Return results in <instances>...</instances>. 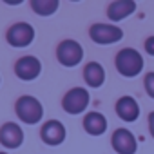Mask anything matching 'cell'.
<instances>
[{"label":"cell","mask_w":154,"mask_h":154,"mask_svg":"<svg viewBox=\"0 0 154 154\" xmlns=\"http://www.w3.org/2000/svg\"><path fill=\"white\" fill-rule=\"evenodd\" d=\"M6 40L13 47H27L35 40V27L27 22H17L8 29Z\"/></svg>","instance_id":"5b68a950"},{"label":"cell","mask_w":154,"mask_h":154,"mask_svg":"<svg viewBox=\"0 0 154 154\" xmlns=\"http://www.w3.org/2000/svg\"><path fill=\"white\" fill-rule=\"evenodd\" d=\"M31 8H33V11L36 15L49 17V15H53L58 9V2H56V0H33Z\"/></svg>","instance_id":"9a60e30c"},{"label":"cell","mask_w":154,"mask_h":154,"mask_svg":"<svg viewBox=\"0 0 154 154\" xmlns=\"http://www.w3.org/2000/svg\"><path fill=\"white\" fill-rule=\"evenodd\" d=\"M89 35H91V40L100 45L116 44L123 38V31L114 24H94L91 26Z\"/></svg>","instance_id":"8992f818"},{"label":"cell","mask_w":154,"mask_h":154,"mask_svg":"<svg viewBox=\"0 0 154 154\" xmlns=\"http://www.w3.org/2000/svg\"><path fill=\"white\" fill-rule=\"evenodd\" d=\"M111 145L118 154H134L138 149V141L129 129H116L111 136Z\"/></svg>","instance_id":"ba28073f"},{"label":"cell","mask_w":154,"mask_h":154,"mask_svg":"<svg viewBox=\"0 0 154 154\" xmlns=\"http://www.w3.org/2000/svg\"><path fill=\"white\" fill-rule=\"evenodd\" d=\"M114 65H116V69L122 76H125V78H134L143 69V56L136 49L125 47L116 54Z\"/></svg>","instance_id":"6da1fadb"},{"label":"cell","mask_w":154,"mask_h":154,"mask_svg":"<svg viewBox=\"0 0 154 154\" xmlns=\"http://www.w3.org/2000/svg\"><path fill=\"white\" fill-rule=\"evenodd\" d=\"M40 72H42V63L36 56H31V54L22 56L15 63V74L24 82H31V80L38 78Z\"/></svg>","instance_id":"52a82bcc"},{"label":"cell","mask_w":154,"mask_h":154,"mask_svg":"<svg viewBox=\"0 0 154 154\" xmlns=\"http://www.w3.org/2000/svg\"><path fill=\"white\" fill-rule=\"evenodd\" d=\"M15 112L18 116V120L22 123H27V125H35L42 120L44 116V107L40 103V100H36L35 96H20L15 103Z\"/></svg>","instance_id":"7a4b0ae2"},{"label":"cell","mask_w":154,"mask_h":154,"mask_svg":"<svg viewBox=\"0 0 154 154\" xmlns=\"http://www.w3.org/2000/svg\"><path fill=\"white\" fill-rule=\"evenodd\" d=\"M145 51H147L150 56H154V35L145 40Z\"/></svg>","instance_id":"e0dca14e"},{"label":"cell","mask_w":154,"mask_h":154,"mask_svg":"<svg viewBox=\"0 0 154 154\" xmlns=\"http://www.w3.org/2000/svg\"><path fill=\"white\" fill-rule=\"evenodd\" d=\"M134 9H136V2H132V0H116V2H111L107 6V17L112 22H120L129 15H132Z\"/></svg>","instance_id":"7c38bea8"},{"label":"cell","mask_w":154,"mask_h":154,"mask_svg":"<svg viewBox=\"0 0 154 154\" xmlns=\"http://www.w3.org/2000/svg\"><path fill=\"white\" fill-rule=\"evenodd\" d=\"M149 132H150V136L154 138V111L149 114Z\"/></svg>","instance_id":"ac0fdd59"},{"label":"cell","mask_w":154,"mask_h":154,"mask_svg":"<svg viewBox=\"0 0 154 154\" xmlns=\"http://www.w3.org/2000/svg\"><path fill=\"white\" fill-rule=\"evenodd\" d=\"M0 154H8V152H0Z\"/></svg>","instance_id":"d6986e66"},{"label":"cell","mask_w":154,"mask_h":154,"mask_svg":"<svg viewBox=\"0 0 154 154\" xmlns=\"http://www.w3.org/2000/svg\"><path fill=\"white\" fill-rule=\"evenodd\" d=\"M116 114L123 122H136L140 116V105L132 96H122L116 102Z\"/></svg>","instance_id":"8fae6325"},{"label":"cell","mask_w":154,"mask_h":154,"mask_svg":"<svg viewBox=\"0 0 154 154\" xmlns=\"http://www.w3.org/2000/svg\"><path fill=\"white\" fill-rule=\"evenodd\" d=\"M84 80L89 87H102L105 82V69L102 67V63L98 62H89L84 69Z\"/></svg>","instance_id":"5bb4252c"},{"label":"cell","mask_w":154,"mask_h":154,"mask_svg":"<svg viewBox=\"0 0 154 154\" xmlns=\"http://www.w3.org/2000/svg\"><path fill=\"white\" fill-rule=\"evenodd\" d=\"M89 93L84 87H72L62 98V107L67 114H80L89 105Z\"/></svg>","instance_id":"277c9868"},{"label":"cell","mask_w":154,"mask_h":154,"mask_svg":"<svg viewBox=\"0 0 154 154\" xmlns=\"http://www.w3.org/2000/svg\"><path fill=\"white\" fill-rule=\"evenodd\" d=\"M56 58L63 67H74L84 58V47L76 40H62L56 47Z\"/></svg>","instance_id":"3957f363"},{"label":"cell","mask_w":154,"mask_h":154,"mask_svg":"<svg viewBox=\"0 0 154 154\" xmlns=\"http://www.w3.org/2000/svg\"><path fill=\"white\" fill-rule=\"evenodd\" d=\"M143 85H145L147 94H149L150 98H154V72H147V74H145Z\"/></svg>","instance_id":"2e32d148"},{"label":"cell","mask_w":154,"mask_h":154,"mask_svg":"<svg viewBox=\"0 0 154 154\" xmlns=\"http://www.w3.org/2000/svg\"><path fill=\"white\" fill-rule=\"evenodd\" d=\"M84 129L87 134L91 136H102L105 131H107V120L102 112L98 111H91L85 114L84 118Z\"/></svg>","instance_id":"4fadbf2b"},{"label":"cell","mask_w":154,"mask_h":154,"mask_svg":"<svg viewBox=\"0 0 154 154\" xmlns=\"http://www.w3.org/2000/svg\"><path fill=\"white\" fill-rule=\"evenodd\" d=\"M65 136H67V131H65L63 123L58 122V120H49V122H45V123L42 125V129H40V138H42V141H44L45 145H51V147H56V145L63 143Z\"/></svg>","instance_id":"9c48e42d"},{"label":"cell","mask_w":154,"mask_h":154,"mask_svg":"<svg viewBox=\"0 0 154 154\" xmlns=\"http://www.w3.org/2000/svg\"><path fill=\"white\" fill-rule=\"evenodd\" d=\"M0 143L6 149H18L24 143V131L18 123L8 122L0 127Z\"/></svg>","instance_id":"30bf717a"}]
</instances>
